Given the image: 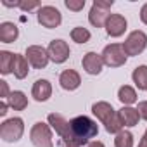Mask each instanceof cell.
Segmentation results:
<instances>
[{
	"instance_id": "6da1fadb",
	"label": "cell",
	"mask_w": 147,
	"mask_h": 147,
	"mask_svg": "<svg viewBox=\"0 0 147 147\" xmlns=\"http://www.w3.org/2000/svg\"><path fill=\"white\" fill-rule=\"evenodd\" d=\"M92 113L97 116V119L106 126V131L107 133H119L123 130V123L116 113V109L109 104V102H95L92 106Z\"/></svg>"
},
{
	"instance_id": "7a4b0ae2",
	"label": "cell",
	"mask_w": 147,
	"mask_h": 147,
	"mask_svg": "<svg viewBox=\"0 0 147 147\" xmlns=\"http://www.w3.org/2000/svg\"><path fill=\"white\" fill-rule=\"evenodd\" d=\"M71 130H73V137H75V142L78 145L88 144L90 138L97 137L99 133V126L94 119H90L88 116H76L71 121Z\"/></svg>"
},
{
	"instance_id": "3957f363",
	"label": "cell",
	"mask_w": 147,
	"mask_h": 147,
	"mask_svg": "<svg viewBox=\"0 0 147 147\" xmlns=\"http://www.w3.org/2000/svg\"><path fill=\"white\" fill-rule=\"evenodd\" d=\"M113 0H95L92 4V9H90V14H88V21L92 26L95 28H102L106 26L107 19H109V11L113 7Z\"/></svg>"
},
{
	"instance_id": "277c9868",
	"label": "cell",
	"mask_w": 147,
	"mask_h": 147,
	"mask_svg": "<svg viewBox=\"0 0 147 147\" xmlns=\"http://www.w3.org/2000/svg\"><path fill=\"white\" fill-rule=\"evenodd\" d=\"M24 133V121L21 118H9L0 125V138L4 142H18Z\"/></svg>"
},
{
	"instance_id": "5b68a950",
	"label": "cell",
	"mask_w": 147,
	"mask_h": 147,
	"mask_svg": "<svg viewBox=\"0 0 147 147\" xmlns=\"http://www.w3.org/2000/svg\"><path fill=\"white\" fill-rule=\"evenodd\" d=\"M30 140L35 147H54L50 126L43 121H38L33 125V128L30 131Z\"/></svg>"
},
{
	"instance_id": "8992f818",
	"label": "cell",
	"mask_w": 147,
	"mask_h": 147,
	"mask_svg": "<svg viewBox=\"0 0 147 147\" xmlns=\"http://www.w3.org/2000/svg\"><path fill=\"white\" fill-rule=\"evenodd\" d=\"M100 55H102L104 64L109 66V67H119V66L126 64V59H128V55L125 54L123 45H119V43H111V45H107V47L102 50Z\"/></svg>"
},
{
	"instance_id": "52a82bcc",
	"label": "cell",
	"mask_w": 147,
	"mask_h": 147,
	"mask_svg": "<svg viewBox=\"0 0 147 147\" xmlns=\"http://www.w3.org/2000/svg\"><path fill=\"white\" fill-rule=\"evenodd\" d=\"M145 47H147V35L140 30L131 31L126 36L125 43H123V49H125L126 55H138L145 50Z\"/></svg>"
},
{
	"instance_id": "ba28073f",
	"label": "cell",
	"mask_w": 147,
	"mask_h": 147,
	"mask_svg": "<svg viewBox=\"0 0 147 147\" xmlns=\"http://www.w3.org/2000/svg\"><path fill=\"white\" fill-rule=\"evenodd\" d=\"M49 125L55 130V133L62 138V142H75V137H73V130H71V123L57 113L49 114ZM76 144V142H75Z\"/></svg>"
},
{
	"instance_id": "9c48e42d",
	"label": "cell",
	"mask_w": 147,
	"mask_h": 147,
	"mask_svg": "<svg viewBox=\"0 0 147 147\" xmlns=\"http://www.w3.org/2000/svg\"><path fill=\"white\" fill-rule=\"evenodd\" d=\"M36 19L47 30H54V28H57L62 23V16H61L59 9H55L54 5H43V7H40L38 14H36Z\"/></svg>"
},
{
	"instance_id": "30bf717a",
	"label": "cell",
	"mask_w": 147,
	"mask_h": 147,
	"mask_svg": "<svg viewBox=\"0 0 147 147\" xmlns=\"http://www.w3.org/2000/svg\"><path fill=\"white\" fill-rule=\"evenodd\" d=\"M24 55H26L28 62H30L35 69H43V67H47V64H49V61H50L47 49H43L42 45H30V47L26 49V54H24Z\"/></svg>"
},
{
	"instance_id": "8fae6325",
	"label": "cell",
	"mask_w": 147,
	"mask_h": 147,
	"mask_svg": "<svg viewBox=\"0 0 147 147\" xmlns=\"http://www.w3.org/2000/svg\"><path fill=\"white\" fill-rule=\"evenodd\" d=\"M47 52H49L50 61L55 62V64H62V62H66L67 57H69V54H71L69 45H67L64 40H52V42L49 43Z\"/></svg>"
},
{
	"instance_id": "7c38bea8",
	"label": "cell",
	"mask_w": 147,
	"mask_h": 147,
	"mask_svg": "<svg viewBox=\"0 0 147 147\" xmlns=\"http://www.w3.org/2000/svg\"><path fill=\"white\" fill-rule=\"evenodd\" d=\"M82 66H83L85 73H88V75H99L102 71V66H104L102 55L97 52H87L82 59Z\"/></svg>"
},
{
	"instance_id": "4fadbf2b",
	"label": "cell",
	"mask_w": 147,
	"mask_h": 147,
	"mask_svg": "<svg viewBox=\"0 0 147 147\" xmlns=\"http://www.w3.org/2000/svg\"><path fill=\"white\" fill-rule=\"evenodd\" d=\"M126 26H128V23H126L125 16H121V14H111L109 19H107V23H106V31H107L109 36L116 38V36H121L126 31Z\"/></svg>"
},
{
	"instance_id": "5bb4252c",
	"label": "cell",
	"mask_w": 147,
	"mask_h": 147,
	"mask_svg": "<svg viewBox=\"0 0 147 147\" xmlns=\"http://www.w3.org/2000/svg\"><path fill=\"white\" fill-rule=\"evenodd\" d=\"M31 95L36 102H45L52 95V85L49 80H36L31 88Z\"/></svg>"
},
{
	"instance_id": "9a60e30c",
	"label": "cell",
	"mask_w": 147,
	"mask_h": 147,
	"mask_svg": "<svg viewBox=\"0 0 147 147\" xmlns=\"http://www.w3.org/2000/svg\"><path fill=\"white\" fill-rule=\"evenodd\" d=\"M59 83L64 90H76L80 85H82V78L80 75L75 71V69H66L61 73V76H59Z\"/></svg>"
},
{
	"instance_id": "2e32d148",
	"label": "cell",
	"mask_w": 147,
	"mask_h": 147,
	"mask_svg": "<svg viewBox=\"0 0 147 147\" xmlns=\"http://www.w3.org/2000/svg\"><path fill=\"white\" fill-rule=\"evenodd\" d=\"M118 116H119L123 126H135V125H138V119H140V113L130 106H123L118 111Z\"/></svg>"
},
{
	"instance_id": "e0dca14e",
	"label": "cell",
	"mask_w": 147,
	"mask_h": 147,
	"mask_svg": "<svg viewBox=\"0 0 147 147\" xmlns=\"http://www.w3.org/2000/svg\"><path fill=\"white\" fill-rule=\"evenodd\" d=\"M19 36V30L14 23L11 21H5L0 24V42H4V43H12L16 42Z\"/></svg>"
},
{
	"instance_id": "ac0fdd59",
	"label": "cell",
	"mask_w": 147,
	"mask_h": 147,
	"mask_svg": "<svg viewBox=\"0 0 147 147\" xmlns=\"http://www.w3.org/2000/svg\"><path fill=\"white\" fill-rule=\"evenodd\" d=\"M7 104H9V107H12L14 111H24V109L28 107V97L24 95V92L14 90V92H11V95L7 97Z\"/></svg>"
},
{
	"instance_id": "d6986e66",
	"label": "cell",
	"mask_w": 147,
	"mask_h": 147,
	"mask_svg": "<svg viewBox=\"0 0 147 147\" xmlns=\"http://www.w3.org/2000/svg\"><path fill=\"white\" fill-rule=\"evenodd\" d=\"M14 64H16V54L9 50H0V73L2 75L14 73Z\"/></svg>"
},
{
	"instance_id": "ffe728a7",
	"label": "cell",
	"mask_w": 147,
	"mask_h": 147,
	"mask_svg": "<svg viewBox=\"0 0 147 147\" xmlns=\"http://www.w3.org/2000/svg\"><path fill=\"white\" fill-rule=\"evenodd\" d=\"M28 71H30V62L26 59V55L16 54V64H14V76L18 80H23L28 76Z\"/></svg>"
},
{
	"instance_id": "44dd1931",
	"label": "cell",
	"mask_w": 147,
	"mask_h": 147,
	"mask_svg": "<svg viewBox=\"0 0 147 147\" xmlns=\"http://www.w3.org/2000/svg\"><path fill=\"white\" fill-rule=\"evenodd\" d=\"M131 80L138 90H147V66H137L131 73Z\"/></svg>"
},
{
	"instance_id": "7402d4cb",
	"label": "cell",
	"mask_w": 147,
	"mask_h": 147,
	"mask_svg": "<svg viewBox=\"0 0 147 147\" xmlns=\"http://www.w3.org/2000/svg\"><path fill=\"white\" fill-rule=\"evenodd\" d=\"M118 99L123 106H130V104H135L137 102V92L130 87V85H123L119 87L118 90Z\"/></svg>"
},
{
	"instance_id": "603a6c76",
	"label": "cell",
	"mask_w": 147,
	"mask_h": 147,
	"mask_svg": "<svg viewBox=\"0 0 147 147\" xmlns=\"http://www.w3.org/2000/svg\"><path fill=\"white\" fill-rule=\"evenodd\" d=\"M90 31L83 26H76V28H73L71 30V40L73 42H76V43H87L90 40Z\"/></svg>"
},
{
	"instance_id": "cb8c5ba5",
	"label": "cell",
	"mask_w": 147,
	"mask_h": 147,
	"mask_svg": "<svg viewBox=\"0 0 147 147\" xmlns=\"http://www.w3.org/2000/svg\"><path fill=\"white\" fill-rule=\"evenodd\" d=\"M114 145L116 147H133V135H131V131L121 130L119 133H116Z\"/></svg>"
},
{
	"instance_id": "d4e9b609",
	"label": "cell",
	"mask_w": 147,
	"mask_h": 147,
	"mask_svg": "<svg viewBox=\"0 0 147 147\" xmlns=\"http://www.w3.org/2000/svg\"><path fill=\"white\" fill-rule=\"evenodd\" d=\"M66 7L69 9V11H75V12H78V11H82L83 7H85V0H66Z\"/></svg>"
},
{
	"instance_id": "484cf974",
	"label": "cell",
	"mask_w": 147,
	"mask_h": 147,
	"mask_svg": "<svg viewBox=\"0 0 147 147\" xmlns=\"http://www.w3.org/2000/svg\"><path fill=\"white\" fill-rule=\"evenodd\" d=\"M11 95V92H9V85H7V82H0V97H2V100H7V97Z\"/></svg>"
},
{
	"instance_id": "4316f807",
	"label": "cell",
	"mask_w": 147,
	"mask_h": 147,
	"mask_svg": "<svg viewBox=\"0 0 147 147\" xmlns=\"http://www.w3.org/2000/svg\"><path fill=\"white\" fill-rule=\"evenodd\" d=\"M36 7H40V4L36 0H31V2H19V9H23V11H31V9H36Z\"/></svg>"
},
{
	"instance_id": "83f0119b",
	"label": "cell",
	"mask_w": 147,
	"mask_h": 147,
	"mask_svg": "<svg viewBox=\"0 0 147 147\" xmlns=\"http://www.w3.org/2000/svg\"><path fill=\"white\" fill-rule=\"evenodd\" d=\"M137 111L140 113V118L147 121V100H142V102H138V107H137Z\"/></svg>"
},
{
	"instance_id": "f1b7e54d",
	"label": "cell",
	"mask_w": 147,
	"mask_h": 147,
	"mask_svg": "<svg viewBox=\"0 0 147 147\" xmlns=\"http://www.w3.org/2000/svg\"><path fill=\"white\" fill-rule=\"evenodd\" d=\"M140 19H142L144 24H147V4H144L142 9H140Z\"/></svg>"
},
{
	"instance_id": "f546056e",
	"label": "cell",
	"mask_w": 147,
	"mask_h": 147,
	"mask_svg": "<svg viewBox=\"0 0 147 147\" xmlns=\"http://www.w3.org/2000/svg\"><path fill=\"white\" fill-rule=\"evenodd\" d=\"M7 107H9L7 100H2V102H0V116H5V114H7Z\"/></svg>"
},
{
	"instance_id": "4dcf8cb0",
	"label": "cell",
	"mask_w": 147,
	"mask_h": 147,
	"mask_svg": "<svg viewBox=\"0 0 147 147\" xmlns=\"http://www.w3.org/2000/svg\"><path fill=\"white\" fill-rule=\"evenodd\" d=\"M87 147H106V145L102 142H99V140H94V142H88Z\"/></svg>"
},
{
	"instance_id": "1f68e13d",
	"label": "cell",
	"mask_w": 147,
	"mask_h": 147,
	"mask_svg": "<svg viewBox=\"0 0 147 147\" xmlns=\"http://www.w3.org/2000/svg\"><path fill=\"white\" fill-rule=\"evenodd\" d=\"M138 147H147V133L142 137V140H140V144H138Z\"/></svg>"
},
{
	"instance_id": "d6a6232c",
	"label": "cell",
	"mask_w": 147,
	"mask_h": 147,
	"mask_svg": "<svg viewBox=\"0 0 147 147\" xmlns=\"http://www.w3.org/2000/svg\"><path fill=\"white\" fill-rule=\"evenodd\" d=\"M62 147H82V145H78V144H75V142H64Z\"/></svg>"
},
{
	"instance_id": "836d02e7",
	"label": "cell",
	"mask_w": 147,
	"mask_h": 147,
	"mask_svg": "<svg viewBox=\"0 0 147 147\" xmlns=\"http://www.w3.org/2000/svg\"><path fill=\"white\" fill-rule=\"evenodd\" d=\"M145 133H147V130H145Z\"/></svg>"
}]
</instances>
